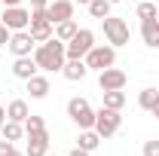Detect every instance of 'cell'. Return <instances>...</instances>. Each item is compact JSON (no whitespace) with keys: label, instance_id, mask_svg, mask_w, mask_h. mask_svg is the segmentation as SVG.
Masks as SVG:
<instances>
[{"label":"cell","instance_id":"6da1fadb","mask_svg":"<svg viewBox=\"0 0 159 156\" xmlns=\"http://www.w3.org/2000/svg\"><path fill=\"white\" fill-rule=\"evenodd\" d=\"M34 61H37L40 71H61L64 61H67V52H64V40L49 37L46 43H37L34 46Z\"/></svg>","mask_w":159,"mask_h":156},{"label":"cell","instance_id":"7a4b0ae2","mask_svg":"<svg viewBox=\"0 0 159 156\" xmlns=\"http://www.w3.org/2000/svg\"><path fill=\"white\" fill-rule=\"evenodd\" d=\"M83 61H86L89 71H98L101 74L104 67H113V64H116V46H110V43H107V46H98V43H95Z\"/></svg>","mask_w":159,"mask_h":156},{"label":"cell","instance_id":"3957f363","mask_svg":"<svg viewBox=\"0 0 159 156\" xmlns=\"http://www.w3.org/2000/svg\"><path fill=\"white\" fill-rule=\"evenodd\" d=\"M119 126H122V113H119V110H113V107H101V110H95V132H98L101 138L116 135Z\"/></svg>","mask_w":159,"mask_h":156},{"label":"cell","instance_id":"277c9868","mask_svg":"<svg viewBox=\"0 0 159 156\" xmlns=\"http://www.w3.org/2000/svg\"><path fill=\"white\" fill-rule=\"evenodd\" d=\"M92 46H95V34L89 28H80L77 34L64 43V52H67V58H86Z\"/></svg>","mask_w":159,"mask_h":156},{"label":"cell","instance_id":"5b68a950","mask_svg":"<svg viewBox=\"0 0 159 156\" xmlns=\"http://www.w3.org/2000/svg\"><path fill=\"white\" fill-rule=\"evenodd\" d=\"M67 117L77 122L80 129H95V110L86 98H70L67 101Z\"/></svg>","mask_w":159,"mask_h":156},{"label":"cell","instance_id":"8992f818","mask_svg":"<svg viewBox=\"0 0 159 156\" xmlns=\"http://www.w3.org/2000/svg\"><path fill=\"white\" fill-rule=\"evenodd\" d=\"M34 43H46L49 37H55V28L49 21V12L46 9H31V25H28Z\"/></svg>","mask_w":159,"mask_h":156},{"label":"cell","instance_id":"52a82bcc","mask_svg":"<svg viewBox=\"0 0 159 156\" xmlns=\"http://www.w3.org/2000/svg\"><path fill=\"white\" fill-rule=\"evenodd\" d=\"M101 21H104V37H107L110 46H125V43H129V37H132L129 21L113 19V16H107V19H101Z\"/></svg>","mask_w":159,"mask_h":156},{"label":"cell","instance_id":"ba28073f","mask_svg":"<svg viewBox=\"0 0 159 156\" xmlns=\"http://www.w3.org/2000/svg\"><path fill=\"white\" fill-rule=\"evenodd\" d=\"M0 21H3L9 31H28V25H31V12H28L25 6H3Z\"/></svg>","mask_w":159,"mask_h":156},{"label":"cell","instance_id":"9c48e42d","mask_svg":"<svg viewBox=\"0 0 159 156\" xmlns=\"http://www.w3.org/2000/svg\"><path fill=\"white\" fill-rule=\"evenodd\" d=\"M125 83H129V77H125V71H119V67H104V71L98 74V86H101V92L125 89Z\"/></svg>","mask_w":159,"mask_h":156},{"label":"cell","instance_id":"30bf717a","mask_svg":"<svg viewBox=\"0 0 159 156\" xmlns=\"http://www.w3.org/2000/svg\"><path fill=\"white\" fill-rule=\"evenodd\" d=\"M9 52L16 55V58H21V55H31L34 52V37H31V31H12V37H9Z\"/></svg>","mask_w":159,"mask_h":156},{"label":"cell","instance_id":"8fae6325","mask_svg":"<svg viewBox=\"0 0 159 156\" xmlns=\"http://www.w3.org/2000/svg\"><path fill=\"white\" fill-rule=\"evenodd\" d=\"M46 12H49V21L52 25L55 21H64V19H74V0H49Z\"/></svg>","mask_w":159,"mask_h":156},{"label":"cell","instance_id":"7c38bea8","mask_svg":"<svg viewBox=\"0 0 159 156\" xmlns=\"http://www.w3.org/2000/svg\"><path fill=\"white\" fill-rule=\"evenodd\" d=\"M49 153V132H31L28 135V153L25 156H46Z\"/></svg>","mask_w":159,"mask_h":156},{"label":"cell","instance_id":"4fadbf2b","mask_svg":"<svg viewBox=\"0 0 159 156\" xmlns=\"http://www.w3.org/2000/svg\"><path fill=\"white\" fill-rule=\"evenodd\" d=\"M37 61H34V55H21V58H16V64H12V74L19 80H31L34 74H37Z\"/></svg>","mask_w":159,"mask_h":156},{"label":"cell","instance_id":"5bb4252c","mask_svg":"<svg viewBox=\"0 0 159 156\" xmlns=\"http://www.w3.org/2000/svg\"><path fill=\"white\" fill-rule=\"evenodd\" d=\"M61 74H64V80L77 83V80H83L86 74H89V67H86V61H83V58H67V61H64V67H61Z\"/></svg>","mask_w":159,"mask_h":156},{"label":"cell","instance_id":"9a60e30c","mask_svg":"<svg viewBox=\"0 0 159 156\" xmlns=\"http://www.w3.org/2000/svg\"><path fill=\"white\" fill-rule=\"evenodd\" d=\"M141 37H144V43L150 49L153 46L159 49V21L156 19H141Z\"/></svg>","mask_w":159,"mask_h":156},{"label":"cell","instance_id":"2e32d148","mask_svg":"<svg viewBox=\"0 0 159 156\" xmlns=\"http://www.w3.org/2000/svg\"><path fill=\"white\" fill-rule=\"evenodd\" d=\"M28 117H31V110H28V101H21V98L9 101V107H6V119H16V122H25Z\"/></svg>","mask_w":159,"mask_h":156},{"label":"cell","instance_id":"e0dca14e","mask_svg":"<svg viewBox=\"0 0 159 156\" xmlns=\"http://www.w3.org/2000/svg\"><path fill=\"white\" fill-rule=\"evenodd\" d=\"M28 83V92H31V98H46L49 95V80L40 77V74H34L31 80H25Z\"/></svg>","mask_w":159,"mask_h":156},{"label":"cell","instance_id":"ac0fdd59","mask_svg":"<svg viewBox=\"0 0 159 156\" xmlns=\"http://www.w3.org/2000/svg\"><path fill=\"white\" fill-rule=\"evenodd\" d=\"M101 141H104V138H101L95 129H80V144H77V147H83V150H89V153H92V150H98Z\"/></svg>","mask_w":159,"mask_h":156},{"label":"cell","instance_id":"d6986e66","mask_svg":"<svg viewBox=\"0 0 159 156\" xmlns=\"http://www.w3.org/2000/svg\"><path fill=\"white\" fill-rule=\"evenodd\" d=\"M0 135L6 138V141H21V135H25V122H16V119H6L3 122V129H0Z\"/></svg>","mask_w":159,"mask_h":156},{"label":"cell","instance_id":"ffe728a7","mask_svg":"<svg viewBox=\"0 0 159 156\" xmlns=\"http://www.w3.org/2000/svg\"><path fill=\"white\" fill-rule=\"evenodd\" d=\"M77 31H80V28H77V21H74V19H64V21H55V37H58V40H64V43H67V40L74 37Z\"/></svg>","mask_w":159,"mask_h":156},{"label":"cell","instance_id":"44dd1931","mask_svg":"<svg viewBox=\"0 0 159 156\" xmlns=\"http://www.w3.org/2000/svg\"><path fill=\"white\" fill-rule=\"evenodd\" d=\"M104 107H113V110H122V107H125V92H122V89H113V92H104Z\"/></svg>","mask_w":159,"mask_h":156},{"label":"cell","instance_id":"7402d4cb","mask_svg":"<svg viewBox=\"0 0 159 156\" xmlns=\"http://www.w3.org/2000/svg\"><path fill=\"white\" fill-rule=\"evenodd\" d=\"M156 101H159V89H141V95H138L141 110H153Z\"/></svg>","mask_w":159,"mask_h":156},{"label":"cell","instance_id":"603a6c76","mask_svg":"<svg viewBox=\"0 0 159 156\" xmlns=\"http://www.w3.org/2000/svg\"><path fill=\"white\" fill-rule=\"evenodd\" d=\"M110 6H113L110 0H92L89 3V12H92V19H107L110 16Z\"/></svg>","mask_w":159,"mask_h":156},{"label":"cell","instance_id":"cb8c5ba5","mask_svg":"<svg viewBox=\"0 0 159 156\" xmlns=\"http://www.w3.org/2000/svg\"><path fill=\"white\" fill-rule=\"evenodd\" d=\"M156 12H159V3H153V0L138 3V19H156Z\"/></svg>","mask_w":159,"mask_h":156},{"label":"cell","instance_id":"d4e9b609","mask_svg":"<svg viewBox=\"0 0 159 156\" xmlns=\"http://www.w3.org/2000/svg\"><path fill=\"white\" fill-rule=\"evenodd\" d=\"M43 129H46L43 117H34V113H31V117L25 119V135H31V132H43Z\"/></svg>","mask_w":159,"mask_h":156},{"label":"cell","instance_id":"484cf974","mask_svg":"<svg viewBox=\"0 0 159 156\" xmlns=\"http://www.w3.org/2000/svg\"><path fill=\"white\" fill-rule=\"evenodd\" d=\"M0 156H25V153H21L12 141H6V138H3V141H0Z\"/></svg>","mask_w":159,"mask_h":156},{"label":"cell","instance_id":"4316f807","mask_svg":"<svg viewBox=\"0 0 159 156\" xmlns=\"http://www.w3.org/2000/svg\"><path fill=\"white\" fill-rule=\"evenodd\" d=\"M141 156H159V141H144V147H141Z\"/></svg>","mask_w":159,"mask_h":156},{"label":"cell","instance_id":"83f0119b","mask_svg":"<svg viewBox=\"0 0 159 156\" xmlns=\"http://www.w3.org/2000/svg\"><path fill=\"white\" fill-rule=\"evenodd\" d=\"M9 37H12V31H9V28L0 21V46H6V43H9Z\"/></svg>","mask_w":159,"mask_h":156},{"label":"cell","instance_id":"f1b7e54d","mask_svg":"<svg viewBox=\"0 0 159 156\" xmlns=\"http://www.w3.org/2000/svg\"><path fill=\"white\" fill-rule=\"evenodd\" d=\"M49 6V0H31V9H46Z\"/></svg>","mask_w":159,"mask_h":156},{"label":"cell","instance_id":"f546056e","mask_svg":"<svg viewBox=\"0 0 159 156\" xmlns=\"http://www.w3.org/2000/svg\"><path fill=\"white\" fill-rule=\"evenodd\" d=\"M70 156H89V150H83V147H77V150H70Z\"/></svg>","mask_w":159,"mask_h":156},{"label":"cell","instance_id":"4dcf8cb0","mask_svg":"<svg viewBox=\"0 0 159 156\" xmlns=\"http://www.w3.org/2000/svg\"><path fill=\"white\" fill-rule=\"evenodd\" d=\"M3 6H21V0H0Z\"/></svg>","mask_w":159,"mask_h":156},{"label":"cell","instance_id":"1f68e13d","mask_svg":"<svg viewBox=\"0 0 159 156\" xmlns=\"http://www.w3.org/2000/svg\"><path fill=\"white\" fill-rule=\"evenodd\" d=\"M3 122H6V107H0V129H3Z\"/></svg>","mask_w":159,"mask_h":156},{"label":"cell","instance_id":"d6a6232c","mask_svg":"<svg viewBox=\"0 0 159 156\" xmlns=\"http://www.w3.org/2000/svg\"><path fill=\"white\" fill-rule=\"evenodd\" d=\"M150 113H153V117L159 119V101H156V104H153V110H150Z\"/></svg>","mask_w":159,"mask_h":156},{"label":"cell","instance_id":"836d02e7","mask_svg":"<svg viewBox=\"0 0 159 156\" xmlns=\"http://www.w3.org/2000/svg\"><path fill=\"white\" fill-rule=\"evenodd\" d=\"M77 3H83V6H89V3H92V0H77Z\"/></svg>","mask_w":159,"mask_h":156},{"label":"cell","instance_id":"e575fe53","mask_svg":"<svg viewBox=\"0 0 159 156\" xmlns=\"http://www.w3.org/2000/svg\"><path fill=\"white\" fill-rule=\"evenodd\" d=\"M110 3H122V0H110Z\"/></svg>","mask_w":159,"mask_h":156},{"label":"cell","instance_id":"d590c367","mask_svg":"<svg viewBox=\"0 0 159 156\" xmlns=\"http://www.w3.org/2000/svg\"><path fill=\"white\" fill-rule=\"evenodd\" d=\"M156 21H159V12H156Z\"/></svg>","mask_w":159,"mask_h":156},{"label":"cell","instance_id":"8d00e7d4","mask_svg":"<svg viewBox=\"0 0 159 156\" xmlns=\"http://www.w3.org/2000/svg\"><path fill=\"white\" fill-rule=\"evenodd\" d=\"M153 3H159V0H153Z\"/></svg>","mask_w":159,"mask_h":156},{"label":"cell","instance_id":"74e56055","mask_svg":"<svg viewBox=\"0 0 159 156\" xmlns=\"http://www.w3.org/2000/svg\"><path fill=\"white\" fill-rule=\"evenodd\" d=\"M138 3H141V0H138Z\"/></svg>","mask_w":159,"mask_h":156},{"label":"cell","instance_id":"f35d334b","mask_svg":"<svg viewBox=\"0 0 159 156\" xmlns=\"http://www.w3.org/2000/svg\"><path fill=\"white\" fill-rule=\"evenodd\" d=\"M46 156H49V153H46Z\"/></svg>","mask_w":159,"mask_h":156}]
</instances>
